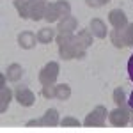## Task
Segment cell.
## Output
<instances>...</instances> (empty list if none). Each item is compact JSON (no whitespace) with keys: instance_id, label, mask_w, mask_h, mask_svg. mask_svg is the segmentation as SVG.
<instances>
[{"instance_id":"20","label":"cell","mask_w":133,"mask_h":133,"mask_svg":"<svg viewBox=\"0 0 133 133\" xmlns=\"http://www.w3.org/2000/svg\"><path fill=\"white\" fill-rule=\"evenodd\" d=\"M62 126H80V121L78 119H75V117H64L61 121Z\"/></svg>"},{"instance_id":"3","label":"cell","mask_w":133,"mask_h":133,"mask_svg":"<svg viewBox=\"0 0 133 133\" xmlns=\"http://www.w3.org/2000/svg\"><path fill=\"white\" fill-rule=\"evenodd\" d=\"M71 14V5L68 0H57V2H48L46 4V12H44V20L48 23L53 21H61L68 18Z\"/></svg>"},{"instance_id":"17","label":"cell","mask_w":133,"mask_h":133,"mask_svg":"<svg viewBox=\"0 0 133 133\" xmlns=\"http://www.w3.org/2000/svg\"><path fill=\"white\" fill-rule=\"evenodd\" d=\"M112 44L115 48H126V39H124V29H114L110 34Z\"/></svg>"},{"instance_id":"23","label":"cell","mask_w":133,"mask_h":133,"mask_svg":"<svg viewBox=\"0 0 133 133\" xmlns=\"http://www.w3.org/2000/svg\"><path fill=\"white\" fill-rule=\"evenodd\" d=\"M128 105H130V108L133 110V92L130 94V99H128Z\"/></svg>"},{"instance_id":"22","label":"cell","mask_w":133,"mask_h":133,"mask_svg":"<svg viewBox=\"0 0 133 133\" xmlns=\"http://www.w3.org/2000/svg\"><path fill=\"white\" fill-rule=\"evenodd\" d=\"M128 76L133 82V53H131V57H130V61H128Z\"/></svg>"},{"instance_id":"15","label":"cell","mask_w":133,"mask_h":133,"mask_svg":"<svg viewBox=\"0 0 133 133\" xmlns=\"http://www.w3.org/2000/svg\"><path fill=\"white\" fill-rule=\"evenodd\" d=\"M4 75H5V78L9 82H18L23 76V68H21L20 64H11V66H7V69H5Z\"/></svg>"},{"instance_id":"19","label":"cell","mask_w":133,"mask_h":133,"mask_svg":"<svg viewBox=\"0 0 133 133\" xmlns=\"http://www.w3.org/2000/svg\"><path fill=\"white\" fill-rule=\"evenodd\" d=\"M124 39H126V46H133V23H128L124 27Z\"/></svg>"},{"instance_id":"14","label":"cell","mask_w":133,"mask_h":133,"mask_svg":"<svg viewBox=\"0 0 133 133\" xmlns=\"http://www.w3.org/2000/svg\"><path fill=\"white\" fill-rule=\"evenodd\" d=\"M89 32H91L94 37H99V39H105L107 34H108L107 27H105V21L99 20V18L91 20V23H89Z\"/></svg>"},{"instance_id":"12","label":"cell","mask_w":133,"mask_h":133,"mask_svg":"<svg viewBox=\"0 0 133 133\" xmlns=\"http://www.w3.org/2000/svg\"><path fill=\"white\" fill-rule=\"evenodd\" d=\"M76 27H78V20L75 16H71V14L68 18H64V20L57 21V32L59 34H73L76 30Z\"/></svg>"},{"instance_id":"16","label":"cell","mask_w":133,"mask_h":133,"mask_svg":"<svg viewBox=\"0 0 133 133\" xmlns=\"http://www.w3.org/2000/svg\"><path fill=\"white\" fill-rule=\"evenodd\" d=\"M36 36H37V43L48 44V43H51L53 37H55V29H51V27H43V29H39V32H37Z\"/></svg>"},{"instance_id":"10","label":"cell","mask_w":133,"mask_h":133,"mask_svg":"<svg viewBox=\"0 0 133 133\" xmlns=\"http://www.w3.org/2000/svg\"><path fill=\"white\" fill-rule=\"evenodd\" d=\"M5 75H2L0 76V82H2V85H0V112L5 114V110L9 108V103H11V98H12V92H11V89L5 85Z\"/></svg>"},{"instance_id":"1","label":"cell","mask_w":133,"mask_h":133,"mask_svg":"<svg viewBox=\"0 0 133 133\" xmlns=\"http://www.w3.org/2000/svg\"><path fill=\"white\" fill-rule=\"evenodd\" d=\"M55 41L59 44V55L64 61L83 59L85 51L92 44V34L89 32V29H83L78 34H57Z\"/></svg>"},{"instance_id":"4","label":"cell","mask_w":133,"mask_h":133,"mask_svg":"<svg viewBox=\"0 0 133 133\" xmlns=\"http://www.w3.org/2000/svg\"><path fill=\"white\" fill-rule=\"evenodd\" d=\"M41 94L44 98H48V99H61V101H66V99H69V96H71V87L66 85V83H61V85H55V83H51V85H43Z\"/></svg>"},{"instance_id":"13","label":"cell","mask_w":133,"mask_h":133,"mask_svg":"<svg viewBox=\"0 0 133 133\" xmlns=\"http://www.w3.org/2000/svg\"><path fill=\"white\" fill-rule=\"evenodd\" d=\"M18 44H20V48H23V50H32L37 44V36L30 30H23L18 36Z\"/></svg>"},{"instance_id":"6","label":"cell","mask_w":133,"mask_h":133,"mask_svg":"<svg viewBox=\"0 0 133 133\" xmlns=\"http://www.w3.org/2000/svg\"><path fill=\"white\" fill-rule=\"evenodd\" d=\"M108 119L114 126H119L123 128L131 121V110L126 108V107H115L112 112H108Z\"/></svg>"},{"instance_id":"8","label":"cell","mask_w":133,"mask_h":133,"mask_svg":"<svg viewBox=\"0 0 133 133\" xmlns=\"http://www.w3.org/2000/svg\"><path fill=\"white\" fill-rule=\"evenodd\" d=\"M57 124H61L59 112H57L55 108H48L46 112L43 114V117L29 121V123H27V126H57Z\"/></svg>"},{"instance_id":"21","label":"cell","mask_w":133,"mask_h":133,"mask_svg":"<svg viewBox=\"0 0 133 133\" xmlns=\"http://www.w3.org/2000/svg\"><path fill=\"white\" fill-rule=\"evenodd\" d=\"M110 0H85V4L87 5H91V7H101L105 4H108Z\"/></svg>"},{"instance_id":"9","label":"cell","mask_w":133,"mask_h":133,"mask_svg":"<svg viewBox=\"0 0 133 133\" xmlns=\"http://www.w3.org/2000/svg\"><path fill=\"white\" fill-rule=\"evenodd\" d=\"M14 96H16V101L20 103L21 107H32L36 103V96L27 85H16Z\"/></svg>"},{"instance_id":"18","label":"cell","mask_w":133,"mask_h":133,"mask_svg":"<svg viewBox=\"0 0 133 133\" xmlns=\"http://www.w3.org/2000/svg\"><path fill=\"white\" fill-rule=\"evenodd\" d=\"M128 101L126 99V92H124L123 87H117L115 91H114V103L117 105V107H124V103Z\"/></svg>"},{"instance_id":"2","label":"cell","mask_w":133,"mask_h":133,"mask_svg":"<svg viewBox=\"0 0 133 133\" xmlns=\"http://www.w3.org/2000/svg\"><path fill=\"white\" fill-rule=\"evenodd\" d=\"M46 4H48L46 0H14V7L18 11L20 18L34 21L44 20Z\"/></svg>"},{"instance_id":"7","label":"cell","mask_w":133,"mask_h":133,"mask_svg":"<svg viewBox=\"0 0 133 133\" xmlns=\"http://www.w3.org/2000/svg\"><path fill=\"white\" fill-rule=\"evenodd\" d=\"M59 76V62H48L39 71V82L41 85H51L57 82Z\"/></svg>"},{"instance_id":"5","label":"cell","mask_w":133,"mask_h":133,"mask_svg":"<svg viewBox=\"0 0 133 133\" xmlns=\"http://www.w3.org/2000/svg\"><path fill=\"white\" fill-rule=\"evenodd\" d=\"M107 115H108V112H107V108L103 107V105H98L96 108H92L91 112L87 114V117H85V121H83V124L85 126H96V128H101L103 124H105V119H107Z\"/></svg>"},{"instance_id":"11","label":"cell","mask_w":133,"mask_h":133,"mask_svg":"<svg viewBox=\"0 0 133 133\" xmlns=\"http://www.w3.org/2000/svg\"><path fill=\"white\" fill-rule=\"evenodd\" d=\"M108 21H110V25H112L114 29H124L128 25V18H126L124 11H121V9L110 11L108 12Z\"/></svg>"}]
</instances>
